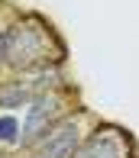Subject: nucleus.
<instances>
[{"instance_id": "20e7f679", "label": "nucleus", "mask_w": 139, "mask_h": 158, "mask_svg": "<svg viewBox=\"0 0 139 158\" xmlns=\"http://www.w3.org/2000/svg\"><path fill=\"white\" fill-rule=\"evenodd\" d=\"M75 158H123V145L113 139L110 132H94L81 142V148L75 152Z\"/></svg>"}, {"instance_id": "423d86ee", "label": "nucleus", "mask_w": 139, "mask_h": 158, "mask_svg": "<svg viewBox=\"0 0 139 158\" xmlns=\"http://www.w3.org/2000/svg\"><path fill=\"white\" fill-rule=\"evenodd\" d=\"M23 142V123L13 113H0V145H20Z\"/></svg>"}, {"instance_id": "39448f33", "label": "nucleus", "mask_w": 139, "mask_h": 158, "mask_svg": "<svg viewBox=\"0 0 139 158\" xmlns=\"http://www.w3.org/2000/svg\"><path fill=\"white\" fill-rule=\"evenodd\" d=\"M36 90L29 87V81H3L0 84V113H13L33 103Z\"/></svg>"}, {"instance_id": "f257e3e1", "label": "nucleus", "mask_w": 139, "mask_h": 158, "mask_svg": "<svg viewBox=\"0 0 139 158\" xmlns=\"http://www.w3.org/2000/svg\"><path fill=\"white\" fill-rule=\"evenodd\" d=\"M3 64L13 71H33L49 64V39L46 29L33 23H13L3 32Z\"/></svg>"}, {"instance_id": "f03ea898", "label": "nucleus", "mask_w": 139, "mask_h": 158, "mask_svg": "<svg viewBox=\"0 0 139 158\" xmlns=\"http://www.w3.org/2000/svg\"><path fill=\"white\" fill-rule=\"evenodd\" d=\"M62 119H68V106H65L62 97L52 94V90L36 94L33 103L26 106V116H23V142H20V145L23 148H36Z\"/></svg>"}, {"instance_id": "7ed1b4c3", "label": "nucleus", "mask_w": 139, "mask_h": 158, "mask_svg": "<svg viewBox=\"0 0 139 158\" xmlns=\"http://www.w3.org/2000/svg\"><path fill=\"white\" fill-rule=\"evenodd\" d=\"M78 148H81V126L75 116H68L33 148L29 158H75Z\"/></svg>"}, {"instance_id": "0eeeda50", "label": "nucleus", "mask_w": 139, "mask_h": 158, "mask_svg": "<svg viewBox=\"0 0 139 158\" xmlns=\"http://www.w3.org/2000/svg\"><path fill=\"white\" fill-rule=\"evenodd\" d=\"M3 32L7 29H0V64H3Z\"/></svg>"}]
</instances>
